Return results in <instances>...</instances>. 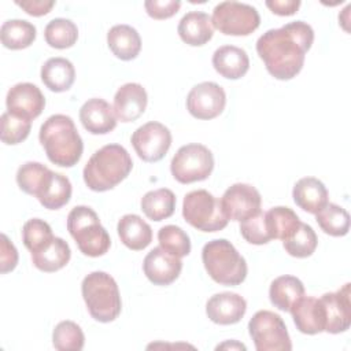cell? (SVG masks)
Segmentation results:
<instances>
[{
  "instance_id": "cell-1",
  "label": "cell",
  "mask_w": 351,
  "mask_h": 351,
  "mask_svg": "<svg viewBox=\"0 0 351 351\" xmlns=\"http://www.w3.org/2000/svg\"><path fill=\"white\" fill-rule=\"evenodd\" d=\"M313 41V27L303 21H295L263 33L256 41V52L270 75L288 81L303 69L304 56Z\"/></svg>"
},
{
  "instance_id": "cell-2",
  "label": "cell",
  "mask_w": 351,
  "mask_h": 351,
  "mask_svg": "<svg viewBox=\"0 0 351 351\" xmlns=\"http://www.w3.org/2000/svg\"><path fill=\"white\" fill-rule=\"evenodd\" d=\"M38 140L47 158L56 166L73 167L82 156L84 143L69 115H51L40 128Z\"/></svg>"
},
{
  "instance_id": "cell-3",
  "label": "cell",
  "mask_w": 351,
  "mask_h": 351,
  "mask_svg": "<svg viewBox=\"0 0 351 351\" xmlns=\"http://www.w3.org/2000/svg\"><path fill=\"white\" fill-rule=\"evenodd\" d=\"M133 160L119 144H107L86 162L82 176L90 191L106 192L117 186L132 171Z\"/></svg>"
},
{
  "instance_id": "cell-4",
  "label": "cell",
  "mask_w": 351,
  "mask_h": 351,
  "mask_svg": "<svg viewBox=\"0 0 351 351\" xmlns=\"http://www.w3.org/2000/svg\"><path fill=\"white\" fill-rule=\"evenodd\" d=\"M202 261L208 276L221 285L236 287L247 277V262L226 239H215L204 244Z\"/></svg>"
},
{
  "instance_id": "cell-5",
  "label": "cell",
  "mask_w": 351,
  "mask_h": 351,
  "mask_svg": "<svg viewBox=\"0 0 351 351\" xmlns=\"http://www.w3.org/2000/svg\"><path fill=\"white\" fill-rule=\"evenodd\" d=\"M81 292L90 317L99 322L114 321L122 308L117 281L106 271H92L82 280Z\"/></svg>"
},
{
  "instance_id": "cell-6",
  "label": "cell",
  "mask_w": 351,
  "mask_h": 351,
  "mask_svg": "<svg viewBox=\"0 0 351 351\" xmlns=\"http://www.w3.org/2000/svg\"><path fill=\"white\" fill-rule=\"evenodd\" d=\"M67 230L86 256L97 258L110 250V234L101 226L97 214L88 206H77L69 213Z\"/></svg>"
},
{
  "instance_id": "cell-7",
  "label": "cell",
  "mask_w": 351,
  "mask_h": 351,
  "mask_svg": "<svg viewBox=\"0 0 351 351\" xmlns=\"http://www.w3.org/2000/svg\"><path fill=\"white\" fill-rule=\"evenodd\" d=\"M182 217L191 226L207 233L222 230L229 222L219 199L206 189L192 191L185 195Z\"/></svg>"
},
{
  "instance_id": "cell-8",
  "label": "cell",
  "mask_w": 351,
  "mask_h": 351,
  "mask_svg": "<svg viewBox=\"0 0 351 351\" xmlns=\"http://www.w3.org/2000/svg\"><path fill=\"white\" fill-rule=\"evenodd\" d=\"M214 169L211 151L197 143L182 145L171 159L170 171L180 184H191L208 178Z\"/></svg>"
},
{
  "instance_id": "cell-9",
  "label": "cell",
  "mask_w": 351,
  "mask_h": 351,
  "mask_svg": "<svg viewBox=\"0 0 351 351\" xmlns=\"http://www.w3.org/2000/svg\"><path fill=\"white\" fill-rule=\"evenodd\" d=\"M248 332L258 351L292 350V343L285 322L273 311H256L248 322Z\"/></svg>"
},
{
  "instance_id": "cell-10",
  "label": "cell",
  "mask_w": 351,
  "mask_h": 351,
  "mask_svg": "<svg viewBox=\"0 0 351 351\" xmlns=\"http://www.w3.org/2000/svg\"><path fill=\"white\" fill-rule=\"evenodd\" d=\"M211 22L225 36H248L259 27L261 16L250 4L222 1L214 7Z\"/></svg>"
},
{
  "instance_id": "cell-11",
  "label": "cell",
  "mask_w": 351,
  "mask_h": 351,
  "mask_svg": "<svg viewBox=\"0 0 351 351\" xmlns=\"http://www.w3.org/2000/svg\"><path fill=\"white\" fill-rule=\"evenodd\" d=\"M130 141L140 159L154 163L167 154L171 145V133L163 123L151 121L137 128Z\"/></svg>"
},
{
  "instance_id": "cell-12",
  "label": "cell",
  "mask_w": 351,
  "mask_h": 351,
  "mask_svg": "<svg viewBox=\"0 0 351 351\" xmlns=\"http://www.w3.org/2000/svg\"><path fill=\"white\" fill-rule=\"evenodd\" d=\"M226 93L221 85L211 81H204L195 85L186 96V108L193 118L213 119L217 118L225 108Z\"/></svg>"
},
{
  "instance_id": "cell-13",
  "label": "cell",
  "mask_w": 351,
  "mask_h": 351,
  "mask_svg": "<svg viewBox=\"0 0 351 351\" xmlns=\"http://www.w3.org/2000/svg\"><path fill=\"white\" fill-rule=\"evenodd\" d=\"M219 202L228 219L241 222L261 211L262 197L255 186L237 182L225 191Z\"/></svg>"
},
{
  "instance_id": "cell-14",
  "label": "cell",
  "mask_w": 351,
  "mask_h": 351,
  "mask_svg": "<svg viewBox=\"0 0 351 351\" xmlns=\"http://www.w3.org/2000/svg\"><path fill=\"white\" fill-rule=\"evenodd\" d=\"M5 104L7 112L32 122L43 112L45 107V97L34 84L19 82L10 88Z\"/></svg>"
},
{
  "instance_id": "cell-15",
  "label": "cell",
  "mask_w": 351,
  "mask_h": 351,
  "mask_svg": "<svg viewBox=\"0 0 351 351\" xmlns=\"http://www.w3.org/2000/svg\"><path fill=\"white\" fill-rule=\"evenodd\" d=\"M319 299L325 313V332L332 335L346 332L351 325L350 282L336 292L324 293Z\"/></svg>"
},
{
  "instance_id": "cell-16",
  "label": "cell",
  "mask_w": 351,
  "mask_h": 351,
  "mask_svg": "<svg viewBox=\"0 0 351 351\" xmlns=\"http://www.w3.org/2000/svg\"><path fill=\"white\" fill-rule=\"evenodd\" d=\"M143 270L152 284L170 285L178 278L182 270V262L181 258L167 252L159 245L145 255Z\"/></svg>"
},
{
  "instance_id": "cell-17",
  "label": "cell",
  "mask_w": 351,
  "mask_h": 351,
  "mask_svg": "<svg viewBox=\"0 0 351 351\" xmlns=\"http://www.w3.org/2000/svg\"><path fill=\"white\" fill-rule=\"evenodd\" d=\"M247 311V302L234 292H221L213 295L206 304L207 317L218 325L237 324Z\"/></svg>"
},
{
  "instance_id": "cell-18",
  "label": "cell",
  "mask_w": 351,
  "mask_h": 351,
  "mask_svg": "<svg viewBox=\"0 0 351 351\" xmlns=\"http://www.w3.org/2000/svg\"><path fill=\"white\" fill-rule=\"evenodd\" d=\"M148 96L143 85L128 82L122 85L114 96V112L121 122H133L143 115L147 108Z\"/></svg>"
},
{
  "instance_id": "cell-19",
  "label": "cell",
  "mask_w": 351,
  "mask_h": 351,
  "mask_svg": "<svg viewBox=\"0 0 351 351\" xmlns=\"http://www.w3.org/2000/svg\"><path fill=\"white\" fill-rule=\"evenodd\" d=\"M80 121L92 134H107L117 126L114 108L104 99L93 97L80 108Z\"/></svg>"
},
{
  "instance_id": "cell-20",
  "label": "cell",
  "mask_w": 351,
  "mask_h": 351,
  "mask_svg": "<svg viewBox=\"0 0 351 351\" xmlns=\"http://www.w3.org/2000/svg\"><path fill=\"white\" fill-rule=\"evenodd\" d=\"M299 332L304 335H317L325 332V313L321 299L314 296H302L289 310Z\"/></svg>"
},
{
  "instance_id": "cell-21",
  "label": "cell",
  "mask_w": 351,
  "mask_h": 351,
  "mask_svg": "<svg viewBox=\"0 0 351 351\" xmlns=\"http://www.w3.org/2000/svg\"><path fill=\"white\" fill-rule=\"evenodd\" d=\"M180 38L192 47H200L213 38L214 27L211 16L203 11L186 12L177 27Z\"/></svg>"
},
{
  "instance_id": "cell-22",
  "label": "cell",
  "mask_w": 351,
  "mask_h": 351,
  "mask_svg": "<svg viewBox=\"0 0 351 351\" xmlns=\"http://www.w3.org/2000/svg\"><path fill=\"white\" fill-rule=\"evenodd\" d=\"M215 71L228 80H239L250 69V59L243 48L234 45H222L213 55Z\"/></svg>"
},
{
  "instance_id": "cell-23",
  "label": "cell",
  "mask_w": 351,
  "mask_h": 351,
  "mask_svg": "<svg viewBox=\"0 0 351 351\" xmlns=\"http://www.w3.org/2000/svg\"><path fill=\"white\" fill-rule=\"evenodd\" d=\"M293 202L302 210L315 214L328 203V189L322 181L315 177L300 178L292 191Z\"/></svg>"
},
{
  "instance_id": "cell-24",
  "label": "cell",
  "mask_w": 351,
  "mask_h": 351,
  "mask_svg": "<svg viewBox=\"0 0 351 351\" xmlns=\"http://www.w3.org/2000/svg\"><path fill=\"white\" fill-rule=\"evenodd\" d=\"M117 230L121 241L133 251H141L152 241L151 226L137 214L123 215L118 221Z\"/></svg>"
},
{
  "instance_id": "cell-25",
  "label": "cell",
  "mask_w": 351,
  "mask_h": 351,
  "mask_svg": "<svg viewBox=\"0 0 351 351\" xmlns=\"http://www.w3.org/2000/svg\"><path fill=\"white\" fill-rule=\"evenodd\" d=\"M71 191L73 189L70 180L60 173H55L51 170L36 197L44 208L59 210L69 203L71 197Z\"/></svg>"
},
{
  "instance_id": "cell-26",
  "label": "cell",
  "mask_w": 351,
  "mask_h": 351,
  "mask_svg": "<svg viewBox=\"0 0 351 351\" xmlns=\"http://www.w3.org/2000/svg\"><path fill=\"white\" fill-rule=\"evenodd\" d=\"M107 44L118 59L132 60L140 53L141 37L129 25H115L107 33Z\"/></svg>"
},
{
  "instance_id": "cell-27",
  "label": "cell",
  "mask_w": 351,
  "mask_h": 351,
  "mask_svg": "<svg viewBox=\"0 0 351 351\" xmlns=\"http://www.w3.org/2000/svg\"><path fill=\"white\" fill-rule=\"evenodd\" d=\"M75 80V69L66 58H49L41 67V81L52 92H66Z\"/></svg>"
},
{
  "instance_id": "cell-28",
  "label": "cell",
  "mask_w": 351,
  "mask_h": 351,
  "mask_svg": "<svg viewBox=\"0 0 351 351\" xmlns=\"http://www.w3.org/2000/svg\"><path fill=\"white\" fill-rule=\"evenodd\" d=\"M71 256L69 244L60 239L53 237L48 244L36 252H32L33 265L45 273H53L63 269Z\"/></svg>"
},
{
  "instance_id": "cell-29",
  "label": "cell",
  "mask_w": 351,
  "mask_h": 351,
  "mask_svg": "<svg viewBox=\"0 0 351 351\" xmlns=\"http://www.w3.org/2000/svg\"><path fill=\"white\" fill-rule=\"evenodd\" d=\"M304 295L303 282L295 276H280L270 284L269 298L274 307L281 311H289L291 307Z\"/></svg>"
},
{
  "instance_id": "cell-30",
  "label": "cell",
  "mask_w": 351,
  "mask_h": 351,
  "mask_svg": "<svg viewBox=\"0 0 351 351\" xmlns=\"http://www.w3.org/2000/svg\"><path fill=\"white\" fill-rule=\"evenodd\" d=\"M36 26L25 19H8L1 25V44L8 49H23L36 40Z\"/></svg>"
},
{
  "instance_id": "cell-31",
  "label": "cell",
  "mask_w": 351,
  "mask_h": 351,
  "mask_svg": "<svg viewBox=\"0 0 351 351\" xmlns=\"http://www.w3.org/2000/svg\"><path fill=\"white\" fill-rule=\"evenodd\" d=\"M265 219L271 240L280 239L284 241L289 239L300 225V219L296 213L284 206L271 207L265 213Z\"/></svg>"
},
{
  "instance_id": "cell-32",
  "label": "cell",
  "mask_w": 351,
  "mask_h": 351,
  "mask_svg": "<svg viewBox=\"0 0 351 351\" xmlns=\"http://www.w3.org/2000/svg\"><path fill=\"white\" fill-rule=\"evenodd\" d=\"M141 210L152 221H163L173 215L176 210V195L167 188L147 192L141 199Z\"/></svg>"
},
{
  "instance_id": "cell-33",
  "label": "cell",
  "mask_w": 351,
  "mask_h": 351,
  "mask_svg": "<svg viewBox=\"0 0 351 351\" xmlns=\"http://www.w3.org/2000/svg\"><path fill=\"white\" fill-rule=\"evenodd\" d=\"M315 221L321 230L333 237L346 236L350 230V215L347 210L335 203H326L315 213Z\"/></svg>"
},
{
  "instance_id": "cell-34",
  "label": "cell",
  "mask_w": 351,
  "mask_h": 351,
  "mask_svg": "<svg viewBox=\"0 0 351 351\" xmlns=\"http://www.w3.org/2000/svg\"><path fill=\"white\" fill-rule=\"evenodd\" d=\"M44 37L49 47L56 49H66L77 43L78 27L70 19L55 18L47 23L44 29Z\"/></svg>"
},
{
  "instance_id": "cell-35",
  "label": "cell",
  "mask_w": 351,
  "mask_h": 351,
  "mask_svg": "<svg viewBox=\"0 0 351 351\" xmlns=\"http://www.w3.org/2000/svg\"><path fill=\"white\" fill-rule=\"evenodd\" d=\"M318 244V237L314 232V229L307 225L300 222L299 228L295 230V233L282 241L284 250L295 258H307L313 255Z\"/></svg>"
},
{
  "instance_id": "cell-36",
  "label": "cell",
  "mask_w": 351,
  "mask_h": 351,
  "mask_svg": "<svg viewBox=\"0 0 351 351\" xmlns=\"http://www.w3.org/2000/svg\"><path fill=\"white\" fill-rule=\"evenodd\" d=\"M85 336L80 325L73 321L59 322L52 333V344L59 351H80L84 348Z\"/></svg>"
},
{
  "instance_id": "cell-37",
  "label": "cell",
  "mask_w": 351,
  "mask_h": 351,
  "mask_svg": "<svg viewBox=\"0 0 351 351\" xmlns=\"http://www.w3.org/2000/svg\"><path fill=\"white\" fill-rule=\"evenodd\" d=\"M49 171L47 166L38 162H26L16 171V184L25 193L36 196Z\"/></svg>"
},
{
  "instance_id": "cell-38",
  "label": "cell",
  "mask_w": 351,
  "mask_h": 351,
  "mask_svg": "<svg viewBox=\"0 0 351 351\" xmlns=\"http://www.w3.org/2000/svg\"><path fill=\"white\" fill-rule=\"evenodd\" d=\"M159 245L167 252L182 258L191 252V240L189 236L176 225H166L158 232Z\"/></svg>"
},
{
  "instance_id": "cell-39",
  "label": "cell",
  "mask_w": 351,
  "mask_h": 351,
  "mask_svg": "<svg viewBox=\"0 0 351 351\" xmlns=\"http://www.w3.org/2000/svg\"><path fill=\"white\" fill-rule=\"evenodd\" d=\"M55 236L52 234V229L49 223L40 218H32L25 222L22 228V241L25 247L32 252L38 251L45 244H48Z\"/></svg>"
},
{
  "instance_id": "cell-40",
  "label": "cell",
  "mask_w": 351,
  "mask_h": 351,
  "mask_svg": "<svg viewBox=\"0 0 351 351\" xmlns=\"http://www.w3.org/2000/svg\"><path fill=\"white\" fill-rule=\"evenodd\" d=\"M32 122L18 118L10 112L1 115V141L7 145H15L27 138Z\"/></svg>"
},
{
  "instance_id": "cell-41",
  "label": "cell",
  "mask_w": 351,
  "mask_h": 351,
  "mask_svg": "<svg viewBox=\"0 0 351 351\" xmlns=\"http://www.w3.org/2000/svg\"><path fill=\"white\" fill-rule=\"evenodd\" d=\"M240 233L245 241H248L250 244H255V245L267 244L271 240L267 226H266L265 213H262V211L241 221L240 222Z\"/></svg>"
},
{
  "instance_id": "cell-42",
  "label": "cell",
  "mask_w": 351,
  "mask_h": 351,
  "mask_svg": "<svg viewBox=\"0 0 351 351\" xmlns=\"http://www.w3.org/2000/svg\"><path fill=\"white\" fill-rule=\"evenodd\" d=\"M144 7L151 18L167 19L178 12L181 3L174 0H147L144 3Z\"/></svg>"
},
{
  "instance_id": "cell-43",
  "label": "cell",
  "mask_w": 351,
  "mask_h": 351,
  "mask_svg": "<svg viewBox=\"0 0 351 351\" xmlns=\"http://www.w3.org/2000/svg\"><path fill=\"white\" fill-rule=\"evenodd\" d=\"M0 271L5 274L16 267L18 251L4 233L0 236Z\"/></svg>"
},
{
  "instance_id": "cell-44",
  "label": "cell",
  "mask_w": 351,
  "mask_h": 351,
  "mask_svg": "<svg viewBox=\"0 0 351 351\" xmlns=\"http://www.w3.org/2000/svg\"><path fill=\"white\" fill-rule=\"evenodd\" d=\"M15 4L32 16H43V15H47L52 10V7L55 5V1L25 0V1H16Z\"/></svg>"
},
{
  "instance_id": "cell-45",
  "label": "cell",
  "mask_w": 351,
  "mask_h": 351,
  "mask_svg": "<svg viewBox=\"0 0 351 351\" xmlns=\"http://www.w3.org/2000/svg\"><path fill=\"white\" fill-rule=\"evenodd\" d=\"M266 7L270 8V11L276 15L289 16L298 12L300 7V1L299 0H267Z\"/></svg>"
},
{
  "instance_id": "cell-46",
  "label": "cell",
  "mask_w": 351,
  "mask_h": 351,
  "mask_svg": "<svg viewBox=\"0 0 351 351\" xmlns=\"http://www.w3.org/2000/svg\"><path fill=\"white\" fill-rule=\"evenodd\" d=\"M219 348H239V350H245V346L244 344H241V343H237V341H225V343H222V344H219L218 347H217V350H219Z\"/></svg>"
}]
</instances>
